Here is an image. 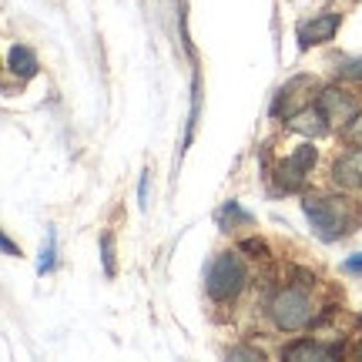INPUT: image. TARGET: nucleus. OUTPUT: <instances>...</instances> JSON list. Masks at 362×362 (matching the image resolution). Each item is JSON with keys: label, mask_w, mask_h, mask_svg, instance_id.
Here are the masks:
<instances>
[{"label": "nucleus", "mask_w": 362, "mask_h": 362, "mask_svg": "<svg viewBox=\"0 0 362 362\" xmlns=\"http://www.w3.org/2000/svg\"><path fill=\"white\" fill-rule=\"evenodd\" d=\"M302 211L309 218L312 232L319 235L322 242H339L356 228L359 211L352 208V202L346 198H332V194H305L302 198Z\"/></svg>", "instance_id": "1"}, {"label": "nucleus", "mask_w": 362, "mask_h": 362, "mask_svg": "<svg viewBox=\"0 0 362 362\" xmlns=\"http://www.w3.org/2000/svg\"><path fill=\"white\" fill-rule=\"evenodd\" d=\"M269 319L279 332H302L315 319V305L305 285H285L269 298Z\"/></svg>", "instance_id": "2"}, {"label": "nucleus", "mask_w": 362, "mask_h": 362, "mask_svg": "<svg viewBox=\"0 0 362 362\" xmlns=\"http://www.w3.org/2000/svg\"><path fill=\"white\" fill-rule=\"evenodd\" d=\"M248 285V269L238 252H218L205 272V292L215 302H235L245 292Z\"/></svg>", "instance_id": "3"}, {"label": "nucleus", "mask_w": 362, "mask_h": 362, "mask_svg": "<svg viewBox=\"0 0 362 362\" xmlns=\"http://www.w3.org/2000/svg\"><path fill=\"white\" fill-rule=\"evenodd\" d=\"M315 148H312V141L298 144L296 151L288 158H282L279 161V168H275V178H279V192H298L305 181H309L312 168H315Z\"/></svg>", "instance_id": "4"}, {"label": "nucleus", "mask_w": 362, "mask_h": 362, "mask_svg": "<svg viewBox=\"0 0 362 362\" xmlns=\"http://www.w3.org/2000/svg\"><path fill=\"white\" fill-rule=\"evenodd\" d=\"M312 90H315V78H309V74H298V78L285 81L282 88H279V94H275L272 115L288 121L292 115H298L302 107H309L312 104Z\"/></svg>", "instance_id": "5"}, {"label": "nucleus", "mask_w": 362, "mask_h": 362, "mask_svg": "<svg viewBox=\"0 0 362 362\" xmlns=\"http://www.w3.org/2000/svg\"><path fill=\"white\" fill-rule=\"evenodd\" d=\"M315 104H319V111L329 117V124H336V128H349L352 117L359 115V101H356L346 88H336V84L319 90Z\"/></svg>", "instance_id": "6"}, {"label": "nucleus", "mask_w": 362, "mask_h": 362, "mask_svg": "<svg viewBox=\"0 0 362 362\" xmlns=\"http://www.w3.org/2000/svg\"><path fill=\"white\" fill-rule=\"evenodd\" d=\"M339 24H342V13H336V11H322V13H315L312 21H305V24H298V47H302V51H309V47L329 44V40L336 37Z\"/></svg>", "instance_id": "7"}, {"label": "nucleus", "mask_w": 362, "mask_h": 362, "mask_svg": "<svg viewBox=\"0 0 362 362\" xmlns=\"http://www.w3.org/2000/svg\"><path fill=\"white\" fill-rule=\"evenodd\" d=\"M332 181L342 192H362V148H352L332 165Z\"/></svg>", "instance_id": "8"}, {"label": "nucleus", "mask_w": 362, "mask_h": 362, "mask_svg": "<svg viewBox=\"0 0 362 362\" xmlns=\"http://www.w3.org/2000/svg\"><path fill=\"white\" fill-rule=\"evenodd\" d=\"M282 356L292 362H329V359H339L342 349H339V346H322V342H315V339H298L292 346H285Z\"/></svg>", "instance_id": "9"}, {"label": "nucleus", "mask_w": 362, "mask_h": 362, "mask_svg": "<svg viewBox=\"0 0 362 362\" xmlns=\"http://www.w3.org/2000/svg\"><path fill=\"white\" fill-rule=\"evenodd\" d=\"M288 128L298 131V134H305V138H322L332 124H329V117L319 111V104H309V107H302L298 115L288 117Z\"/></svg>", "instance_id": "10"}, {"label": "nucleus", "mask_w": 362, "mask_h": 362, "mask_svg": "<svg viewBox=\"0 0 362 362\" xmlns=\"http://www.w3.org/2000/svg\"><path fill=\"white\" fill-rule=\"evenodd\" d=\"M7 64H11V71L17 78H34L37 74V54L30 47H24V44H13L11 54H7Z\"/></svg>", "instance_id": "11"}, {"label": "nucleus", "mask_w": 362, "mask_h": 362, "mask_svg": "<svg viewBox=\"0 0 362 362\" xmlns=\"http://www.w3.org/2000/svg\"><path fill=\"white\" fill-rule=\"evenodd\" d=\"M215 218H218L221 232H232L235 225H252V215H248L238 202H225V205L218 208V215H215Z\"/></svg>", "instance_id": "12"}, {"label": "nucleus", "mask_w": 362, "mask_h": 362, "mask_svg": "<svg viewBox=\"0 0 362 362\" xmlns=\"http://www.w3.org/2000/svg\"><path fill=\"white\" fill-rule=\"evenodd\" d=\"M198 115H202V81H198V71H194V78H192V115H188V131H185V148H188L192 138H194Z\"/></svg>", "instance_id": "13"}, {"label": "nucleus", "mask_w": 362, "mask_h": 362, "mask_svg": "<svg viewBox=\"0 0 362 362\" xmlns=\"http://www.w3.org/2000/svg\"><path fill=\"white\" fill-rule=\"evenodd\" d=\"M54 255H57V238H54V232H47V245L40 248V259H37L40 275H47V272L54 269Z\"/></svg>", "instance_id": "14"}, {"label": "nucleus", "mask_w": 362, "mask_h": 362, "mask_svg": "<svg viewBox=\"0 0 362 362\" xmlns=\"http://www.w3.org/2000/svg\"><path fill=\"white\" fill-rule=\"evenodd\" d=\"M101 262H104V272L107 275H115L117 265H115V238L111 235H104L101 238Z\"/></svg>", "instance_id": "15"}, {"label": "nucleus", "mask_w": 362, "mask_h": 362, "mask_svg": "<svg viewBox=\"0 0 362 362\" xmlns=\"http://www.w3.org/2000/svg\"><path fill=\"white\" fill-rule=\"evenodd\" d=\"M346 138H349L352 148H362V111L352 117V124L346 128Z\"/></svg>", "instance_id": "16"}, {"label": "nucleus", "mask_w": 362, "mask_h": 362, "mask_svg": "<svg viewBox=\"0 0 362 362\" xmlns=\"http://www.w3.org/2000/svg\"><path fill=\"white\" fill-rule=\"evenodd\" d=\"M339 78L362 81V57H356V61H346V64H342V71H339Z\"/></svg>", "instance_id": "17"}, {"label": "nucleus", "mask_w": 362, "mask_h": 362, "mask_svg": "<svg viewBox=\"0 0 362 362\" xmlns=\"http://www.w3.org/2000/svg\"><path fill=\"white\" fill-rule=\"evenodd\" d=\"M228 359H248V362H262V352H259V349H248V346H235V349H228Z\"/></svg>", "instance_id": "18"}, {"label": "nucleus", "mask_w": 362, "mask_h": 362, "mask_svg": "<svg viewBox=\"0 0 362 362\" xmlns=\"http://www.w3.org/2000/svg\"><path fill=\"white\" fill-rule=\"evenodd\" d=\"M148 178H151V171H144V175H141V185H138V205H141V208L151 205V202H148Z\"/></svg>", "instance_id": "19"}, {"label": "nucleus", "mask_w": 362, "mask_h": 362, "mask_svg": "<svg viewBox=\"0 0 362 362\" xmlns=\"http://www.w3.org/2000/svg\"><path fill=\"white\" fill-rule=\"evenodd\" d=\"M242 248H245V252H252V255H265V252H269V248H265V242H255V238H248V242H242Z\"/></svg>", "instance_id": "20"}, {"label": "nucleus", "mask_w": 362, "mask_h": 362, "mask_svg": "<svg viewBox=\"0 0 362 362\" xmlns=\"http://www.w3.org/2000/svg\"><path fill=\"white\" fill-rule=\"evenodd\" d=\"M346 272H362V255H352V259H346Z\"/></svg>", "instance_id": "21"}, {"label": "nucleus", "mask_w": 362, "mask_h": 362, "mask_svg": "<svg viewBox=\"0 0 362 362\" xmlns=\"http://www.w3.org/2000/svg\"><path fill=\"white\" fill-rule=\"evenodd\" d=\"M0 242H4V252H7V255H21V248L13 245V242H11V238H7V235H4Z\"/></svg>", "instance_id": "22"}, {"label": "nucleus", "mask_w": 362, "mask_h": 362, "mask_svg": "<svg viewBox=\"0 0 362 362\" xmlns=\"http://www.w3.org/2000/svg\"><path fill=\"white\" fill-rule=\"evenodd\" d=\"M356 356H359V359H362V342H359V349H356Z\"/></svg>", "instance_id": "23"}]
</instances>
